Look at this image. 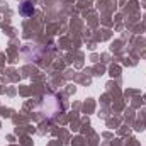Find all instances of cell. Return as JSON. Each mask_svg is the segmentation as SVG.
I'll return each mask as SVG.
<instances>
[{
  "label": "cell",
  "mask_w": 146,
  "mask_h": 146,
  "mask_svg": "<svg viewBox=\"0 0 146 146\" xmlns=\"http://www.w3.org/2000/svg\"><path fill=\"white\" fill-rule=\"evenodd\" d=\"M33 14H34V5H33V2L24 0V2L21 3V15H24V17H33Z\"/></svg>",
  "instance_id": "1"
}]
</instances>
